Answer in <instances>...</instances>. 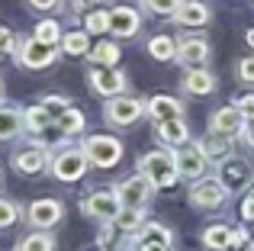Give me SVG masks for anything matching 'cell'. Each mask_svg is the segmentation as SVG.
I'll return each mask as SVG.
<instances>
[{
    "mask_svg": "<svg viewBox=\"0 0 254 251\" xmlns=\"http://www.w3.org/2000/svg\"><path fill=\"white\" fill-rule=\"evenodd\" d=\"M138 174H145L155 190H168L177 184V161H174L171 151H148V155L138 158Z\"/></svg>",
    "mask_w": 254,
    "mask_h": 251,
    "instance_id": "cell-1",
    "label": "cell"
},
{
    "mask_svg": "<svg viewBox=\"0 0 254 251\" xmlns=\"http://www.w3.org/2000/svg\"><path fill=\"white\" fill-rule=\"evenodd\" d=\"M87 164L90 161H87L81 145H64V148H58L55 155H52L49 168H52V177H58V181H64V184H74L87 174Z\"/></svg>",
    "mask_w": 254,
    "mask_h": 251,
    "instance_id": "cell-2",
    "label": "cell"
},
{
    "mask_svg": "<svg viewBox=\"0 0 254 251\" xmlns=\"http://www.w3.org/2000/svg\"><path fill=\"white\" fill-rule=\"evenodd\" d=\"M16 62L23 64V68H29V71H42V68H49V64H55L58 62V45H49V42H42V39H19L16 42Z\"/></svg>",
    "mask_w": 254,
    "mask_h": 251,
    "instance_id": "cell-3",
    "label": "cell"
},
{
    "mask_svg": "<svg viewBox=\"0 0 254 251\" xmlns=\"http://www.w3.org/2000/svg\"><path fill=\"white\" fill-rule=\"evenodd\" d=\"M81 148H84L87 161L97 164V168H116L119 158H123V142L113 135H90Z\"/></svg>",
    "mask_w": 254,
    "mask_h": 251,
    "instance_id": "cell-4",
    "label": "cell"
},
{
    "mask_svg": "<svg viewBox=\"0 0 254 251\" xmlns=\"http://www.w3.org/2000/svg\"><path fill=\"white\" fill-rule=\"evenodd\" d=\"M116 196L123 200L126 209H145L151 203V196H155V184L145 174H132L116 184Z\"/></svg>",
    "mask_w": 254,
    "mask_h": 251,
    "instance_id": "cell-5",
    "label": "cell"
},
{
    "mask_svg": "<svg viewBox=\"0 0 254 251\" xmlns=\"http://www.w3.org/2000/svg\"><path fill=\"white\" fill-rule=\"evenodd\" d=\"M123 200L116 196V190H90L84 200V213L97 222H116L123 213Z\"/></svg>",
    "mask_w": 254,
    "mask_h": 251,
    "instance_id": "cell-6",
    "label": "cell"
},
{
    "mask_svg": "<svg viewBox=\"0 0 254 251\" xmlns=\"http://www.w3.org/2000/svg\"><path fill=\"white\" fill-rule=\"evenodd\" d=\"M142 113H145V103L142 100H135V97H110V100L103 103V116H106V123H113V126H132V123H138L142 120Z\"/></svg>",
    "mask_w": 254,
    "mask_h": 251,
    "instance_id": "cell-7",
    "label": "cell"
},
{
    "mask_svg": "<svg viewBox=\"0 0 254 251\" xmlns=\"http://www.w3.org/2000/svg\"><path fill=\"white\" fill-rule=\"evenodd\" d=\"M87 84H90V90L97 97H119V94H126V87H129V81H126L123 71L97 68V64L87 71Z\"/></svg>",
    "mask_w": 254,
    "mask_h": 251,
    "instance_id": "cell-8",
    "label": "cell"
},
{
    "mask_svg": "<svg viewBox=\"0 0 254 251\" xmlns=\"http://www.w3.org/2000/svg\"><path fill=\"white\" fill-rule=\"evenodd\" d=\"M251 177H254V168L245 158H235V155H229L222 164H219V184H222L229 193H238V190H245L251 184Z\"/></svg>",
    "mask_w": 254,
    "mask_h": 251,
    "instance_id": "cell-9",
    "label": "cell"
},
{
    "mask_svg": "<svg viewBox=\"0 0 254 251\" xmlns=\"http://www.w3.org/2000/svg\"><path fill=\"white\" fill-rule=\"evenodd\" d=\"M174 161H177V174L184 177V181H199V177L206 174V161H209V158L203 155V148H199L196 142H187L174 151Z\"/></svg>",
    "mask_w": 254,
    "mask_h": 251,
    "instance_id": "cell-10",
    "label": "cell"
},
{
    "mask_svg": "<svg viewBox=\"0 0 254 251\" xmlns=\"http://www.w3.org/2000/svg\"><path fill=\"white\" fill-rule=\"evenodd\" d=\"M64 216V206L62 200H55V196H42V200H32L29 209H26V219H29V226H36L39 232H45V229L58 226Z\"/></svg>",
    "mask_w": 254,
    "mask_h": 251,
    "instance_id": "cell-11",
    "label": "cell"
},
{
    "mask_svg": "<svg viewBox=\"0 0 254 251\" xmlns=\"http://www.w3.org/2000/svg\"><path fill=\"white\" fill-rule=\"evenodd\" d=\"M45 148H49L45 142H29V145H23V148H19L16 155L10 158L13 168H16L19 174H39V171H45V168H49V161H52Z\"/></svg>",
    "mask_w": 254,
    "mask_h": 251,
    "instance_id": "cell-12",
    "label": "cell"
},
{
    "mask_svg": "<svg viewBox=\"0 0 254 251\" xmlns=\"http://www.w3.org/2000/svg\"><path fill=\"white\" fill-rule=\"evenodd\" d=\"M225 196H229V190L219 184V177H216V181H196L193 190H190L193 206H199V209H222Z\"/></svg>",
    "mask_w": 254,
    "mask_h": 251,
    "instance_id": "cell-13",
    "label": "cell"
},
{
    "mask_svg": "<svg viewBox=\"0 0 254 251\" xmlns=\"http://www.w3.org/2000/svg\"><path fill=\"white\" fill-rule=\"evenodd\" d=\"M209 132H216V135H222V138H238L245 132V116L238 113L235 107H222V110H216L212 113V120H209Z\"/></svg>",
    "mask_w": 254,
    "mask_h": 251,
    "instance_id": "cell-14",
    "label": "cell"
},
{
    "mask_svg": "<svg viewBox=\"0 0 254 251\" xmlns=\"http://www.w3.org/2000/svg\"><path fill=\"white\" fill-rule=\"evenodd\" d=\"M177 62L187 64V68H203L206 62H209V42L206 39H184V42H177Z\"/></svg>",
    "mask_w": 254,
    "mask_h": 251,
    "instance_id": "cell-15",
    "label": "cell"
},
{
    "mask_svg": "<svg viewBox=\"0 0 254 251\" xmlns=\"http://www.w3.org/2000/svg\"><path fill=\"white\" fill-rule=\"evenodd\" d=\"M171 242H174V235H171L168 226H161V222H148V226L132 239V248H135V251H145V248H171Z\"/></svg>",
    "mask_w": 254,
    "mask_h": 251,
    "instance_id": "cell-16",
    "label": "cell"
},
{
    "mask_svg": "<svg viewBox=\"0 0 254 251\" xmlns=\"http://www.w3.org/2000/svg\"><path fill=\"white\" fill-rule=\"evenodd\" d=\"M145 113L155 123H168V120H184V107L180 100H174L168 94H155L148 103H145Z\"/></svg>",
    "mask_w": 254,
    "mask_h": 251,
    "instance_id": "cell-17",
    "label": "cell"
},
{
    "mask_svg": "<svg viewBox=\"0 0 254 251\" xmlns=\"http://www.w3.org/2000/svg\"><path fill=\"white\" fill-rule=\"evenodd\" d=\"M212 16V10L206 3H199V0H184V3L177 6V13H174V23L180 26H190V29H199V26H206Z\"/></svg>",
    "mask_w": 254,
    "mask_h": 251,
    "instance_id": "cell-18",
    "label": "cell"
},
{
    "mask_svg": "<svg viewBox=\"0 0 254 251\" xmlns=\"http://www.w3.org/2000/svg\"><path fill=\"white\" fill-rule=\"evenodd\" d=\"M110 19H113L110 32L119 36V39H129L142 29V16H138V10H132V6H116V10H110Z\"/></svg>",
    "mask_w": 254,
    "mask_h": 251,
    "instance_id": "cell-19",
    "label": "cell"
},
{
    "mask_svg": "<svg viewBox=\"0 0 254 251\" xmlns=\"http://www.w3.org/2000/svg\"><path fill=\"white\" fill-rule=\"evenodd\" d=\"M180 90L190 94V97H206V94L216 90V77H212L209 71H203V68H190L184 74V81H180Z\"/></svg>",
    "mask_w": 254,
    "mask_h": 251,
    "instance_id": "cell-20",
    "label": "cell"
},
{
    "mask_svg": "<svg viewBox=\"0 0 254 251\" xmlns=\"http://www.w3.org/2000/svg\"><path fill=\"white\" fill-rule=\"evenodd\" d=\"M155 135H158L161 145H174V148H180V145H187L190 132H187V123L168 120V123H155Z\"/></svg>",
    "mask_w": 254,
    "mask_h": 251,
    "instance_id": "cell-21",
    "label": "cell"
},
{
    "mask_svg": "<svg viewBox=\"0 0 254 251\" xmlns=\"http://www.w3.org/2000/svg\"><path fill=\"white\" fill-rule=\"evenodd\" d=\"M23 129H26L23 110H16V107H0V142H6V138H16Z\"/></svg>",
    "mask_w": 254,
    "mask_h": 251,
    "instance_id": "cell-22",
    "label": "cell"
},
{
    "mask_svg": "<svg viewBox=\"0 0 254 251\" xmlns=\"http://www.w3.org/2000/svg\"><path fill=\"white\" fill-rule=\"evenodd\" d=\"M113 226H116L126 239H135V235L148 226V222H145V209H123V213H119V219L113 222Z\"/></svg>",
    "mask_w": 254,
    "mask_h": 251,
    "instance_id": "cell-23",
    "label": "cell"
},
{
    "mask_svg": "<svg viewBox=\"0 0 254 251\" xmlns=\"http://www.w3.org/2000/svg\"><path fill=\"white\" fill-rule=\"evenodd\" d=\"M199 148H203V155L209 158V161H225L229 158V138H222V135H216V132H209V135H203L199 138Z\"/></svg>",
    "mask_w": 254,
    "mask_h": 251,
    "instance_id": "cell-24",
    "label": "cell"
},
{
    "mask_svg": "<svg viewBox=\"0 0 254 251\" xmlns=\"http://www.w3.org/2000/svg\"><path fill=\"white\" fill-rule=\"evenodd\" d=\"M23 116H26V132H32V135H42L49 126H55V116H52L42 103H39V107H29Z\"/></svg>",
    "mask_w": 254,
    "mask_h": 251,
    "instance_id": "cell-25",
    "label": "cell"
},
{
    "mask_svg": "<svg viewBox=\"0 0 254 251\" xmlns=\"http://www.w3.org/2000/svg\"><path fill=\"white\" fill-rule=\"evenodd\" d=\"M203 245L209 251H229L232 248V229L229 226H206Z\"/></svg>",
    "mask_w": 254,
    "mask_h": 251,
    "instance_id": "cell-26",
    "label": "cell"
},
{
    "mask_svg": "<svg viewBox=\"0 0 254 251\" xmlns=\"http://www.w3.org/2000/svg\"><path fill=\"white\" fill-rule=\"evenodd\" d=\"M90 39H87V32H64L62 36V52L64 55H71V58H81V55H90Z\"/></svg>",
    "mask_w": 254,
    "mask_h": 251,
    "instance_id": "cell-27",
    "label": "cell"
},
{
    "mask_svg": "<svg viewBox=\"0 0 254 251\" xmlns=\"http://www.w3.org/2000/svg\"><path fill=\"white\" fill-rule=\"evenodd\" d=\"M148 55L155 62H174L177 58V42L171 36H155V39H148Z\"/></svg>",
    "mask_w": 254,
    "mask_h": 251,
    "instance_id": "cell-28",
    "label": "cell"
},
{
    "mask_svg": "<svg viewBox=\"0 0 254 251\" xmlns=\"http://www.w3.org/2000/svg\"><path fill=\"white\" fill-rule=\"evenodd\" d=\"M90 58L97 68H116V62H119V45H113V42H100V45H93L90 49Z\"/></svg>",
    "mask_w": 254,
    "mask_h": 251,
    "instance_id": "cell-29",
    "label": "cell"
},
{
    "mask_svg": "<svg viewBox=\"0 0 254 251\" xmlns=\"http://www.w3.org/2000/svg\"><path fill=\"white\" fill-rule=\"evenodd\" d=\"M55 126H58L62 135H77V132H84V113L71 107V110H64V113L55 120Z\"/></svg>",
    "mask_w": 254,
    "mask_h": 251,
    "instance_id": "cell-30",
    "label": "cell"
},
{
    "mask_svg": "<svg viewBox=\"0 0 254 251\" xmlns=\"http://www.w3.org/2000/svg\"><path fill=\"white\" fill-rule=\"evenodd\" d=\"M16 251H55V239L45 232H32L16 242Z\"/></svg>",
    "mask_w": 254,
    "mask_h": 251,
    "instance_id": "cell-31",
    "label": "cell"
},
{
    "mask_svg": "<svg viewBox=\"0 0 254 251\" xmlns=\"http://www.w3.org/2000/svg\"><path fill=\"white\" fill-rule=\"evenodd\" d=\"M84 19H87V32H93V36H103V32H110V29H113L110 10H90Z\"/></svg>",
    "mask_w": 254,
    "mask_h": 251,
    "instance_id": "cell-32",
    "label": "cell"
},
{
    "mask_svg": "<svg viewBox=\"0 0 254 251\" xmlns=\"http://www.w3.org/2000/svg\"><path fill=\"white\" fill-rule=\"evenodd\" d=\"M36 39H42V42H49V45H58L62 42V26H58L55 19H42V23L36 26Z\"/></svg>",
    "mask_w": 254,
    "mask_h": 251,
    "instance_id": "cell-33",
    "label": "cell"
},
{
    "mask_svg": "<svg viewBox=\"0 0 254 251\" xmlns=\"http://www.w3.org/2000/svg\"><path fill=\"white\" fill-rule=\"evenodd\" d=\"M138 3H142L148 13H161V16H174V13H177V6L184 3V0H138Z\"/></svg>",
    "mask_w": 254,
    "mask_h": 251,
    "instance_id": "cell-34",
    "label": "cell"
},
{
    "mask_svg": "<svg viewBox=\"0 0 254 251\" xmlns=\"http://www.w3.org/2000/svg\"><path fill=\"white\" fill-rule=\"evenodd\" d=\"M19 219V206L13 200H0V229H10Z\"/></svg>",
    "mask_w": 254,
    "mask_h": 251,
    "instance_id": "cell-35",
    "label": "cell"
},
{
    "mask_svg": "<svg viewBox=\"0 0 254 251\" xmlns=\"http://www.w3.org/2000/svg\"><path fill=\"white\" fill-rule=\"evenodd\" d=\"M42 107L49 110V113L55 116V120H58V116L64 113V110H71V107H68V100H64V97H58V94H55V97L49 94V97H45V100H42Z\"/></svg>",
    "mask_w": 254,
    "mask_h": 251,
    "instance_id": "cell-36",
    "label": "cell"
},
{
    "mask_svg": "<svg viewBox=\"0 0 254 251\" xmlns=\"http://www.w3.org/2000/svg\"><path fill=\"white\" fill-rule=\"evenodd\" d=\"M16 42H19V39L13 36L6 26H0V55H10V52H16Z\"/></svg>",
    "mask_w": 254,
    "mask_h": 251,
    "instance_id": "cell-37",
    "label": "cell"
},
{
    "mask_svg": "<svg viewBox=\"0 0 254 251\" xmlns=\"http://www.w3.org/2000/svg\"><path fill=\"white\" fill-rule=\"evenodd\" d=\"M235 110L245 116V123H251V120H254V94H245V97H238Z\"/></svg>",
    "mask_w": 254,
    "mask_h": 251,
    "instance_id": "cell-38",
    "label": "cell"
},
{
    "mask_svg": "<svg viewBox=\"0 0 254 251\" xmlns=\"http://www.w3.org/2000/svg\"><path fill=\"white\" fill-rule=\"evenodd\" d=\"M238 77L245 84H254V58H242L238 62Z\"/></svg>",
    "mask_w": 254,
    "mask_h": 251,
    "instance_id": "cell-39",
    "label": "cell"
},
{
    "mask_svg": "<svg viewBox=\"0 0 254 251\" xmlns=\"http://www.w3.org/2000/svg\"><path fill=\"white\" fill-rule=\"evenodd\" d=\"M26 3H29L32 10H55L62 0H26Z\"/></svg>",
    "mask_w": 254,
    "mask_h": 251,
    "instance_id": "cell-40",
    "label": "cell"
},
{
    "mask_svg": "<svg viewBox=\"0 0 254 251\" xmlns=\"http://www.w3.org/2000/svg\"><path fill=\"white\" fill-rule=\"evenodd\" d=\"M242 216L245 219H254V190L248 196H245V203H242Z\"/></svg>",
    "mask_w": 254,
    "mask_h": 251,
    "instance_id": "cell-41",
    "label": "cell"
},
{
    "mask_svg": "<svg viewBox=\"0 0 254 251\" xmlns=\"http://www.w3.org/2000/svg\"><path fill=\"white\" fill-rule=\"evenodd\" d=\"M90 3H97V0H71V10H74V13H84Z\"/></svg>",
    "mask_w": 254,
    "mask_h": 251,
    "instance_id": "cell-42",
    "label": "cell"
},
{
    "mask_svg": "<svg viewBox=\"0 0 254 251\" xmlns=\"http://www.w3.org/2000/svg\"><path fill=\"white\" fill-rule=\"evenodd\" d=\"M242 135H245V142H248L251 148H254V120H251V123H245V132H242Z\"/></svg>",
    "mask_w": 254,
    "mask_h": 251,
    "instance_id": "cell-43",
    "label": "cell"
},
{
    "mask_svg": "<svg viewBox=\"0 0 254 251\" xmlns=\"http://www.w3.org/2000/svg\"><path fill=\"white\" fill-rule=\"evenodd\" d=\"M245 39H248V45H251V49H254V26H251V29H248V36H245Z\"/></svg>",
    "mask_w": 254,
    "mask_h": 251,
    "instance_id": "cell-44",
    "label": "cell"
},
{
    "mask_svg": "<svg viewBox=\"0 0 254 251\" xmlns=\"http://www.w3.org/2000/svg\"><path fill=\"white\" fill-rule=\"evenodd\" d=\"M232 251H254V248H232Z\"/></svg>",
    "mask_w": 254,
    "mask_h": 251,
    "instance_id": "cell-45",
    "label": "cell"
},
{
    "mask_svg": "<svg viewBox=\"0 0 254 251\" xmlns=\"http://www.w3.org/2000/svg\"><path fill=\"white\" fill-rule=\"evenodd\" d=\"M0 94H3V84H0Z\"/></svg>",
    "mask_w": 254,
    "mask_h": 251,
    "instance_id": "cell-46",
    "label": "cell"
},
{
    "mask_svg": "<svg viewBox=\"0 0 254 251\" xmlns=\"http://www.w3.org/2000/svg\"><path fill=\"white\" fill-rule=\"evenodd\" d=\"M100 251H103V248H100Z\"/></svg>",
    "mask_w": 254,
    "mask_h": 251,
    "instance_id": "cell-47",
    "label": "cell"
}]
</instances>
